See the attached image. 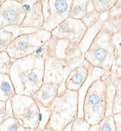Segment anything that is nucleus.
Instances as JSON below:
<instances>
[{
    "label": "nucleus",
    "instance_id": "f257e3e1",
    "mask_svg": "<svg viewBox=\"0 0 121 131\" xmlns=\"http://www.w3.org/2000/svg\"><path fill=\"white\" fill-rule=\"evenodd\" d=\"M45 59L30 55L13 60L9 75L16 94L30 96L44 83Z\"/></svg>",
    "mask_w": 121,
    "mask_h": 131
},
{
    "label": "nucleus",
    "instance_id": "f03ea898",
    "mask_svg": "<svg viewBox=\"0 0 121 131\" xmlns=\"http://www.w3.org/2000/svg\"><path fill=\"white\" fill-rule=\"evenodd\" d=\"M79 91L65 89L59 92L49 108L50 117L46 129L64 131L78 117Z\"/></svg>",
    "mask_w": 121,
    "mask_h": 131
},
{
    "label": "nucleus",
    "instance_id": "7ed1b4c3",
    "mask_svg": "<svg viewBox=\"0 0 121 131\" xmlns=\"http://www.w3.org/2000/svg\"><path fill=\"white\" fill-rule=\"evenodd\" d=\"M113 36L109 30L101 28L94 37L84 55V59L92 68L111 70L115 61Z\"/></svg>",
    "mask_w": 121,
    "mask_h": 131
},
{
    "label": "nucleus",
    "instance_id": "20e7f679",
    "mask_svg": "<svg viewBox=\"0 0 121 131\" xmlns=\"http://www.w3.org/2000/svg\"><path fill=\"white\" fill-rule=\"evenodd\" d=\"M107 85L99 78L92 83L87 89L83 105V118L90 125L98 124L106 115Z\"/></svg>",
    "mask_w": 121,
    "mask_h": 131
},
{
    "label": "nucleus",
    "instance_id": "39448f33",
    "mask_svg": "<svg viewBox=\"0 0 121 131\" xmlns=\"http://www.w3.org/2000/svg\"><path fill=\"white\" fill-rule=\"evenodd\" d=\"M51 37V33L39 29L36 31L15 37L7 47L6 52L13 60L33 54Z\"/></svg>",
    "mask_w": 121,
    "mask_h": 131
},
{
    "label": "nucleus",
    "instance_id": "423d86ee",
    "mask_svg": "<svg viewBox=\"0 0 121 131\" xmlns=\"http://www.w3.org/2000/svg\"><path fill=\"white\" fill-rule=\"evenodd\" d=\"M13 116L25 128H36L39 121L37 103L30 96L16 94L11 98Z\"/></svg>",
    "mask_w": 121,
    "mask_h": 131
},
{
    "label": "nucleus",
    "instance_id": "0eeeda50",
    "mask_svg": "<svg viewBox=\"0 0 121 131\" xmlns=\"http://www.w3.org/2000/svg\"><path fill=\"white\" fill-rule=\"evenodd\" d=\"M112 68L100 77L107 85V109L111 115L121 113V67ZM106 112V113H107Z\"/></svg>",
    "mask_w": 121,
    "mask_h": 131
},
{
    "label": "nucleus",
    "instance_id": "6e6552de",
    "mask_svg": "<svg viewBox=\"0 0 121 131\" xmlns=\"http://www.w3.org/2000/svg\"><path fill=\"white\" fill-rule=\"evenodd\" d=\"M88 29L81 20L69 17L51 33V36L56 39H66L79 46Z\"/></svg>",
    "mask_w": 121,
    "mask_h": 131
},
{
    "label": "nucleus",
    "instance_id": "1a4fd4ad",
    "mask_svg": "<svg viewBox=\"0 0 121 131\" xmlns=\"http://www.w3.org/2000/svg\"><path fill=\"white\" fill-rule=\"evenodd\" d=\"M26 13L20 1H4L0 6V29L8 27L20 28Z\"/></svg>",
    "mask_w": 121,
    "mask_h": 131
},
{
    "label": "nucleus",
    "instance_id": "9d476101",
    "mask_svg": "<svg viewBox=\"0 0 121 131\" xmlns=\"http://www.w3.org/2000/svg\"><path fill=\"white\" fill-rule=\"evenodd\" d=\"M72 69L65 59L48 57L45 59L44 83L58 84L61 87Z\"/></svg>",
    "mask_w": 121,
    "mask_h": 131
},
{
    "label": "nucleus",
    "instance_id": "9b49d317",
    "mask_svg": "<svg viewBox=\"0 0 121 131\" xmlns=\"http://www.w3.org/2000/svg\"><path fill=\"white\" fill-rule=\"evenodd\" d=\"M72 0H48L51 13L41 29L51 32L70 17Z\"/></svg>",
    "mask_w": 121,
    "mask_h": 131
},
{
    "label": "nucleus",
    "instance_id": "f8f14e48",
    "mask_svg": "<svg viewBox=\"0 0 121 131\" xmlns=\"http://www.w3.org/2000/svg\"><path fill=\"white\" fill-rule=\"evenodd\" d=\"M53 57L65 59L72 69L87 63L85 59H83V54L79 46L66 39H57Z\"/></svg>",
    "mask_w": 121,
    "mask_h": 131
},
{
    "label": "nucleus",
    "instance_id": "ddd939ff",
    "mask_svg": "<svg viewBox=\"0 0 121 131\" xmlns=\"http://www.w3.org/2000/svg\"><path fill=\"white\" fill-rule=\"evenodd\" d=\"M92 68L88 63L72 69L66 79L65 89L79 91L88 77Z\"/></svg>",
    "mask_w": 121,
    "mask_h": 131
},
{
    "label": "nucleus",
    "instance_id": "4468645a",
    "mask_svg": "<svg viewBox=\"0 0 121 131\" xmlns=\"http://www.w3.org/2000/svg\"><path fill=\"white\" fill-rule=\"evenodd\" d=\"M61 85L52 83H44L30 96L45 107H49L58 95Z\"/></svg>",
    "mask_w": 121,
    "mask_h": 131
},
{
    "label": "nucleus",
    "instance_id": "2eb2a0df",
    "mask_svg": "<svg viewBox=\"0 0 121 131\" xmlns=\"http://www.w3.org/2000/svg\"><path fill=\"white\" fill-rule=\"evenodd\" d=\"M44 23L41 0H37L31 9L26 12L23 23L20 28L41 29Z\"/></svg>",
    "mask_w": 121,
    "mask_h": 131
},
{
    "label": "nucleus",
    "instance_id": "dca6fc26",
    "mask_svg": "<svg viewBox=\"0 0 121 131\" xmlns=\"http://www.w3.org/2000/svg\"><path fill=\"white\" fill-rule=\"evenodd\" d=\"M16 94L10 76L8 74H0V101L7 102Z\"/></svg>",
    "mask_w": 121,
    "mask_h": 131
},
{
    "label": "nucleus",
    "instance_id": "f3484780",
    "mask_svg": "<svg viewBox=\"0 0 121 131\" xmlns=\"http://www.w3.org/2000/svg\"><path fill=\"white\" fill-rule=\"evenodd\" d=\"M90 2L88 0H72L70 17L77 20H82L88 13V6Z\"/></svg>",
    "mask_w": 121,
    "mask_h": 131
},
{
    "label": "nucleus",
    "instance_id": "a211bd4d",
    "mask_svg": "<svg viewBox=\"0 0 121 131\" xmlns=\"http://www.w3.org/2000/svg\"><path fill=\"white\" fill-rule=\"evenodd\" d=\"M57 39L51 36V38L40 47L36 51L33 53L34 56L42 57L44 59L50 57H53L55 50V47Z\"/></svg>",
    "mask_w": 121,
    "mask_h": 131
},
{
    "label": "nucleus",
    "instance_id": "6ab92c4d",
    "mask_svg": "<svg viewBox=\"0 0 121 131\" xmlns=\"http://www.w3.org/2000/svg\"><path fill=\"white\" fill-rule=\"evenodd\" d=\"M25 128L13 116L6 119L0 124V131H25Z\"/></svg>",
    "mask_w": 121,
    "mask_h": 131
},
{
    "label": "nucleus",
    "instance_id": "aec40b11",
    "mask_svg": "<svg viewBox=\"0 0 121 131\" xmlns=\"http://www.w3.org/2000/svg\"><path fill=\"white\" fill-rule=\"evenodd\" d=\"M117 0H93L94 9L100 14L108 12L114 6Z\"/></svg>",
    "mask_w": 121,
    "mask_h": 131
},
{
    "label": "nucleus",
    "instance_id": "412c9836",
    "mask_svg": "<svg viewBox=\"0 0 121 131\" xmlns=\"http://www.w3.org/2000/svg\"><path fill=\"white\" fill-rule=\"evenodd\" d=\"M40 110L39 121V124L36 131H42L46 128L51 115V112L49 107H45L40 104L37 103Z\"/></svg>",
    "mask_w": 121,
    "mask_h": 131
},
{
    "label": "nucleus",
    "instance_id": "4be33fe9",
    "mask_svg": "<svg viewBox=\"0 0 121 131\" xmlns=\"http://www.w3.org/2000/svg\"><path fill=\"white\" fill-rule=\"evenodd\" d=\"M121 17L118 18H107L102 24L101 28L109 30L115 34L121 31Z\"/></svg>",
    "mask_w": 121,
    "mask_h": 131
},
{
    "label": "nucleus",
    "instance_id": "5701e85b",
    "mask_svg": "<svg viewBox=\"0 0 121 131\" xmlns=\"http://www.w3.org/2000/svg\"><path fill=\"white\" fill-rule=\"evenodd\" d=\"M13 60L6 51L0 52V74L9 75Z\"/></svg>",
    "mask_w": 121,
    "mask_h": 131
},
{
    "label": "nucleus",
    "instance_id": "b1692460",
    "mask_svg": "<svg viewBox=\"0 0 121 131\" xmlns=\"http://www.w3.org/2000/svg\"><path fill=\"white\" fill-rule=\"evenodd\" d=\"M13 39V33L5 29H0V52L6 51L7 46Z\"/></svg>",
    "mask_w": 121,
    "mask_h": 131
},
{
    "label": "nucleus",
    "instance_id": "393cba45",
    "mask_svg": "<svg viewBox=\"0 0 121 131\" xmlns=\"http://www.w3.org/2000/svg\"><path fill=\"white\" fill-rule=\"evenodd\" d=\"M100 16V14L96 12L94 9L88 12L85 16L81 20L86 26L88 28L95 25L98 21Z\"/></svg>",
    "mask_w": 121,
    "mask_h": 131
},
{
    "label": "nucleus",
    "instance_id": "a878e982",
    "mask_svg": "<svg viewBox=\"0 0 121 131\" xmlns=\"http://www.w3.org/2000/svg\"><path fill=\"white\" fill-rule=\"evenodd\" d=\"M100 131H116L113 115H106L98 124Z\"/></svg>",
    "mask_w": 121,
    "mask_h": 131
},
{
    "label": "nucleus",
    "instance_id": "bb28decb",
    "mask_svg": "<svg viewBox=\"0 0 121 131\" xmlns=\"http://www.w3.org/2000/svg\"><path fill=\"white\" fill-rule=\"evenodd\" d=\"M90 126L83 117H77L72 123L70 131H89Z\"/></svg>",
    "mask_w": 121,
    "mask_h": 131
},
{
    "label": "nucleus",
    "instance_id": "cd10ccee",
    "mask_svg": "<svg viewBox=\"0 0 121 131\" xmlns=\"http://www.w3.org/2000/svg\"><path fill=\"white\" fill-rule=\"evenodd\" d=\"M13 116L10 101L7 102L0 101V124L6 119Z\"/></svg>",
    "mask_w": 121,
    "mask_h": 131
},
{
    "label": "nucleus",
    "instance_id": "c85d7f7f",
    "mask_svg": "<svg viewBox=\"0 0 121 131\" xmlns=\"http://www.w3.org/2000/svg\"><path fill=\"white\" fill-rule=\"evenodd\" d=\"M112 41L114 46L115 60L121 57V31L113 34Z\"/></svg>",
    "mask_w": 121,
    "mask_h": 131
},
{
    "label": "nucleus",
    "instance_id": "c756f323",
    "mask_svg": "<svg viewBox=\"0 0 121 131\" xmlns=\"http://www.w3.org/2000/svg\"><path fill=\"white\" fill-rule=\"evenodd\" d=\"M108 18H118L121 17V1L117 0L114 6L108 11Z\"/></svg>",
    "mask_w": 121,
    "mask_h": 131
},
{
    "label": "nucleus",
    "instance_id": "7c9ffc66",
    "mask_svg": "<svg viewBox=\"0 0 121 131\" xmlns=\"http://www.w3.org/2000/svg\"><path fill=\"white\" fill-rule=\"evenodd\" d=\"M42 4V11L44 18V22L47 20L50 15L51 10L48 4V0L41 1Z\"/></svg>",
    "mask_w": 121,
    "mask_h": 131
},
{
    "label": "nucleus",
    "instance_id": "2f4dec72",
    "mask_svg": "<svg viewBox=\"0 0 121 131\" xmlns=\"http://www.w3.org/2000/svg\"><path fill=\"white\" fill-rule=\"evenodd\" d=\"M113 115L115 120L116 131H121V113Z\"/></svg>",
    "mask_w": 121,
    "mask_h": 131
},
{
    "label": "nucleus",
    "instance_id": "473e14b6",
    "mask_svg": "<svg viewBox=\"0 0 121 131\" xmlns=\"http://www.w3.org/2000/svg\"><path fill=\"white\" fill-rule=\"evenodd\" d=\"M36 1H37V0L36 1V0H35V1H31H31L30 0V1H28V0L20 1V2L22 4L23 8L26 12H28V10H29L31 9V8L33 6V4L35 3Z\"/></svg>",
    "mask_w": 121,
    "mask_h": 131
},
{
    "label": "nucleus",
    "instance_id": "72a5a7b5",
    "mask_svg": "<svg viewBox=\"0 0 121 131\" xmlns=\"http://www.w3.org/2000/svg\"><path fill=\"white\" fill-rule=\"evenodd\" d=\"M89 131H100L99 125V124H97L91 125Z\"/></svg>",
    "mask_w": 121,
    "mask_h": 131
},
{
    "label": "nucleus",
    "instance_id": "f704fd0d",
    "mask_svg": "<svg viewBox=\"0 0 121 131\" xmlns=\"http://www.w3.org/2000/svg\"><path fill=\"white\" fill-rule=\"evenodd\" d=\"M25 131H36V128H25Z\"/></svg>",
    "mask_w": 121,
    "mask_h": 131
},
{
    "label": "nucleus",
    "instance_id": "c9c22d12",
    "mask_svg": "<svg viewBox=\"0 0 121 131\" xmlns=\"http://www.w3.org/2000/svg\"><path fill=\"white\" fill-rule=\"evenodd\" d=\"M42 131H54V130H52V129H44V130H43Z\"/></svg>",
    "mask_w": 121,
    "mask_h": 131
},
{
    "label": "nucleus",
    "instance_id": "e433bc0d",
    "mask_svg": "<svg viewBox=\"0 0 121 131\" xmlns=\"http://www.w3.org/2000/svg\"><path fill=\"white\" fill-rule=\"evenodd\" d=\"M3 2H4V1H2V0H0V6H1V5H2V4L3 3Z\"/></svg>",
    "mask_w": 121,
    "mask_h": 131
}]
</instances>
